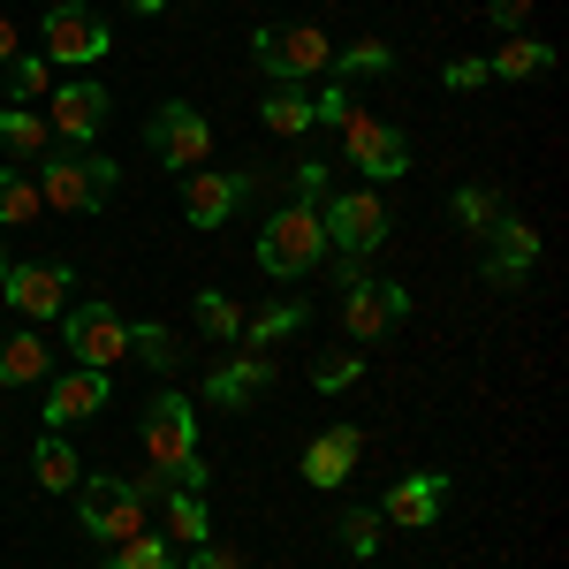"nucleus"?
I'll list each match as a JSON object with an SVG mask.
<instances>
[{"instance_id":"nucleus-2","label":"nucleus","mask_w":569,"mask_h":569,"mask_svg":"<svg viewBox=\"0 0 569 569\" xmlns=\"http://www.w3.org/2000/svg\"><path fill=\"white\" fill-rule=\"evenodd\" d=\"M319 259H327V228H319V206H311V198H289L281 213H266L259 266L273 281H297V273H311Z\"/></svg>"},{"instance_id":"nucleus-21","label":"nucleus","mask_w":569,"mask_h":569,"mask_svg":"<svg viewBox=\"0 0 569 569\" xmlns=\"http://www.w3.org/2000/svg\"><path fill=\"white\" fill-rule=\"evenodd\" d=\"M31 479L46 486V493H77V479H84V463H77V448L61 433H46L39 448H31Z\"/></svg>"},{"instance_id":"nucleus-15","label":"nucleus","mask_w":569,"mask_h":569,"mask_svg":"<svg viewBox=\"0 0 569 569\" xmlns=\"http://www.w3.org/2000/svg\"><path fill=\"white\" fill-rule=\"evenodd\" d=\"M266 388H273V357L266 350H236L206 372V402H213V410H251Z\"/></svg>"},{"instance_id":"nucleus-13","label":"nucleus","mask_w":569,"mask_h":569,"mask_svg":"<svg viewBox=\"0 0 569 569\" xmlns=\"http://www.w3.org/2000/svg\"><path fill=\"white\" fill-rule=\"evenodd\" d=\"M46 99H53L46 130H53V137H69V144H91V137L107 130V107H114V99L91 84V77H69V84H53Z\"/></svg>"},{"instance_id":"nucleus-7","label":"nucleus","mask_w":569,"mask_h":569,"mask_svg":"<svg viewBox=\"0 0 569 569\" xmlns=\"http://www.w3.org/2000/svg\"><path fill=\"white\" fill-rule=\"evenodd\" d=\"M77 525L99 539V547H122V539H137L144 525V501L130 493V479H77Z\"/></svg>"},{"instance_id":"nucleus-26","label":"nucleus","mask_w":569,"mask_h":569,"mask_svg":"<svg viewBox=\"0 0 569 569\" xmlns=\"http://www.w3.org/2000/svg\"><path fill=\"white\" fill-rule=\"evenodd\" d=\"M160 539H176V547H206V539H213V525H206V501H198V493H168V531H160Z\"/></svg>"},{"instance_id":"nucleus-17","label":"nucleus","mask_w":569,"mask_h":569,"mask_svg":"<svg viewBox=\"0 0 569 569\" xmlns=\"http://www.w3.org/2000/svg\"><path fill=\"white\" fill-rule=\"evenodd\" d=\"M243 190H251V176H220V168H190V182H182V220L190 228H220V220L243 206Z\"/></svg>"},{"instance_id":"nucleus-19","label":"nucleus","mask_w":569,"mask_h":569,"mask_svg":"<svg viewBox=\"0 0 569 569\" xmlns=\"http://www.w3.org/2000/svg\"><path fill=\"white\" fill-rule=\"evenodd\" d=\"M357 456H365V433H350V426H327V433L305 448V479L319 486V493H335V486L357 471Z\"/></svg>"},{"instance_id":"nucleus-33","label":"nucleus","mask_w":569,"mask_h":569,"mask_svg":"<svg viewBox=\"0 0 569 569\" xmlns=\"http://www.w3.org/2000/svg\"><path fill=\"white\" fill-rule=\"evenodd\" d=\"M198 327H206L213 342H236V335H243V305L220 297V289H206V297H198Z\"/></svg>"},{"instance_id":"nucleus-30","label":"nucleus","mask_w":569,"mask_h":569,"mask_svg":"<svg viewBox=\"0 0 569 569\" xmlns=\"http://www.w3.org/2000/svg\"><path fill=\"white\" fill-rule=\"evenodd\" d=\"M39 182L16 176V168H0V228H16V220H39Z\"/></svg>"},{"instance_id":"nucleus-24","label":"nucleus","mask_w":569,"mask_h":569,"mask_svg":"<svg viewBox=\"0 0 569 569\" xmlns=\"http://www.w3.org/2000/svg\"><path fill=\"white\" fill-rule=\"evenodd\" d=\"M0 152H16V160H39V152H53L46 114H31V107H0Z\"/></svg>"},{"instance_id":"nucleus-22","label":"nucleus","mask_w":569,"mask_h":569,"mask_svg":"<svg viewBox=\"0 0 569 569\" xmlns=\"http://www.w3.org/2000/svg\"><path fill=\"white\" fill-rule=\"evenodd\" d=\"M555 69V46H539V39H517L501 46V53H486V77H509V84H525V77H547Z\"/></svg>"},{"instance_id":"nucleus-29","label":"nucleus","mask_w":569,"mask_h":569,"mask_svg":"<svg viewBox=\"0 0 569 569\" xmlns=\"http://www.w3.org/2000/svg\"><path fill=\"white\" fill-rule=\"evenodd\" d=\"M448 213H456V228H463V236H486V228L501 220V198H493V190H479V182H463V190L448 198Z\"/></svg>"},{"instance_id":"nucleus-9","label":"nucleus","mask_w":569,"mask_h":569,"mask_svg":"<svg viewBox=\"0 0 569 569\" xmlns=\"http://www.w3.org/2000/svg\"><path fill=\"white\" fill-rule=\"evenodd\" d=\"M144 144L160 152V168H182V176H190V168L213 160V122H206L190 99H168V107L144 122Z\"/></svg>"},{"instance_id":"nucleus-18","label":"nucleus","mask_w":569,"mask_h":569,"mask_svg":"<svg viewBox=\"0 0 569 569\" xmlns=\"http://www.w3.org/2000/svg\"><path fill=\"white\" fill-rule=\"evenodd\" d=\"M107 372H91V365H77V372H61V380H46V426H77V418H99L107 410Z\"/></svg>"},{"instance_id":"nucleus-28","label":"nucleus","mask_w":569,"mask_h":569,"mask_svg":"<svg viewBox=\"0 0 569 569\" xmlns=\"http://www.w3.org/2000/svg\"><path fill=\"white\" fill-rule=\"evenodd\" d=\"M327 69H342V84H350V77H388V69H395V46H380V39L335 46V61H327Z\"/></svg>"},{"instance_id":"nucleus-20","label":"nucleus","mask_w":569,"mask_h":569,"mask_svg":"<svg viewBox=\"0 0 569 569\" xmlns=\"http://www.w3.org/2000/svg\"><path fill=\"white\" fill-rule=\"evenodd\" d=\"M0 380H8V388H39V380H53V350H46L39 335H8V342H0Z\"/></svg>"},{"instance_id":"nucleus-3","label":"nucleus","mask_w":569,"mask_h":569,"mask_svg":"<svg viewBox=\"0 0 569 569\" xmlns=\"http://www.w3.org/2000/svg\"><path fill=\"white\" fill-rule=\"evenodd\" d=\"M39 198L53 213H99L114 198V160L107 152H39Z\"/></svg>"},{"instance_id":"nucleus-41","label":"nucleus","mask_w":569,"mask_h":569,"mask_svg":"<svg viewBox=\"0 0 569 569\" xmlns=\"http://www.w3.org/2000/svg\"><path fill=\"white\" fill-rule=\"evenodd\" d=\"M16 53H23V46H16V23H8V16H0V69H8V61H16Z\"/></svg>"},{"instance_id":"nucleus-23","label":"nucleus","mask_w":569,"mask_h":569,"mask_svg":"<svg viewBox=\"0 0 569 569\" xmlns=\"http://www.w3.org/2000/svg\"><path fill=\"white\" fill-rule=\"evenodd\" d=\"M305 327V305L289 297V305H266V311H251L243 319V335H236V350H273V342H289Z\"/></svg>"},{"instance_id":"nucleus-1","label":"nucleus","mask_w":569,"mask_h":569,"mask_svg":"<svg viewBox=\"0 0 569 569\" xmlns=\"http://www.w3.org/2000/svg\"><path fill=\"white\" fill-rule=\"evenodd\" d=\"M319 228H327V251H342V266H365L388 243L395 213L380 190H327L319 198Z\"/></svg>"},{"instance_id":"nucleus-31","label":"nucleus","mask_w":569,"mask_h":569,"mask_svg":"<svg viewBox=\"0 0 569 569\" xmlns=\"http://www.w3.org/2000/svg\"><path fill=\"white\" fill-rule=\"evenodd\" d=\"M8 91H16V107L46 99V91H53V61H46V53H16V61H8Z\"/></svg>"},{"instance_id":"nucleus-35","label":"nucleus","mask_w":569,"mask_h":569,"mask_svg":"<svg viewBox=\"0 0 569 569\" xmlns=\"http://www.w3.org/2000/svg\"><path fill=\"white\" fill-rule=\"evenodd\" d=\"M365 380V357H319L311 365V388L319 395H342V388H357Z\"/></svg>"},{"instance_id":"nucleus-27","label":"nucleus","mask_w":569,"mask_h":569,"mask_svg":"<svg viewBox=\"0 0 569 569\" xmlns=\"http://www.w3.org/2000/svg\"><path fill=\"white\" fill-rule=\"evenodd\" d=\"M130 357H144L152 372H176L182 365V335L160 327V319H144V327H130Z\"/></svg>"},{"instance_id":"nucleus-8","label":"nucleus","mask_w":569,"mask_h":569,"mask_svg":"<svg viewBox=\"0 0 569 569\" xmlns=\"http://www.w3.org/2000/svg\"><path fill=\"white\" fill-rule=\"evenodd\" d=\"M107 53H114V31L91 16L84 0H53V8H46V61L91 69V61H107Z\"/></svg>"},{"instance_id":"nucleus-38","label":"nucleus","mask_w":569,"mask_h":569,"mask_svg":"<svg viewBox=\"0 0 569 569\" xmlns=\"http://www.w3.org/2000/svg\"><path fill=\"white\" fill-rule=\"evenodd\" d=\"M486 16H493V31H509V39H517V31L531 23V0H486Z\"/></svg>"},{"instance_id":"nucleus-14","label":"nucleus","mask_w":569,"mask_h":569,"mask_svg":"<svg viewBox=\"0 0 569 569\" xmlns=\"http://www.w3.org/2000/svg\"><path fill=\"white\" fill-rule=\"evenodd\" d=\"M69 289H77L69 266H8V281H0V297L23 311V319H61L69 311Z\"/></svg>"},{"instance_id":"nucleus-11","label":"nucleus","mask_w":569,"mask_h":569,"mask_svg":"<svg viewBox=\"0 0 569 569\" xmlns=\"http://www.w3.org/2000/svg\"><path fill=\"white\" fill-rule=\"evenodd\" d=\"M144 456H152V471H176L182 456H198V410H190V395H152V410H144Z\"/></svg>"},{"instance_id":"nucleus-10","label":"nucleus","mask_w":569,"mask_h":569,"mask_svg":"<svg viewBox=\"0 0 569 569\" xmlns=\"http://www.w3.org/2000/svg\"><path fill=\"white\" fill-rule=\"evenodd\" d=\"M342 152H350L357 176H372V182L410 176V144H402V130H395V122H380V114H365V107L342 122Z\"/></svg>"},{"instance_id":"nucleus-12","label":"nucleus","mask_w":569,"mask_h":569,"mask_svg":"<svg viewBox=\"0 0 569 569\" xmlns=\"http://www.w3.org/2000/svg\"><path fill=\"white\" fill-rule=\"evenodd\" d=\"M539 266V228L517 213H501L486 228V281L493 289H525V273Z\"/></svg>"},{"instance_id":"nucleus-16","label":"nucleus","mask_w":569,"mask_h":569,"mask_svg":"<svg viewBox=\"0 0 569 569\" xmlns=\"http://www.w3.org/2000/svg\"><path fill=\"white\" fill-rule=\"evenodd\" d=\"M448 509V471H410V479L388 486V501H380V525L395 531H426Z\"/></svg>"},{"instance_id":"nucleus-39","label":"nucleus","mask_w":569,"mask_h":569,"mask_svg":"<svg viewBox=\"0 0 569 569\" xmlns=\"http://www.w3.org/2000/svg\"><path fill=\"white\" fill-rule=\"evenodd\" d=\"M190 569H251V562H243L236 547H213V539H206V547H190Z\"/></svg>"},{"instance_id":"nucleus-25","label":"nucleus","mask_w":569,"mask_h":569,"mask_svg":"<svg viewBox=\"0 0 569 569\" xmlns=\"http://www.w3.org/2000/svg\"><path fill=\"white\" fill-rule=\"evenodd\" d=\"M259 122H266L273 137H305V130H311V91L273 84V91H266V107H259Z\"/></svg>"},{"instance_id":"nucleus-43","label":"nucleus","mask_w":569,"mask_h":569,"mask_svg":"<svg viewBox=\"0 0 569 569\" xmlns=\"http://www.w3.org/2000/svg\"><path fill=\"white\" fill-rule=\"evenodd\" d=\"M0 281H8V259H0Z\"/></svg>"},{"instance_id":"nucleus-4","label":"nucleus","mask_w":569,"mask_h":569,"mask_svg":"<svg viewBox=\"0 0 569 569\" xmlns=\"http://www.w3.org/2000/svg\"><path fill=\"white\" fill-rule=\"evenodd\" d=\"M251 61H259L273 84H305L335 61V39L319 23H259L251 31Z\"/></svg>"},{"instance_id":"nucleus-32","label":"nucleus","mask_w":569,"mask_h":569,"mask_svg":"<svg viewBox=\"0 0 569 569\" xmlns=\"http://www.w3.org/2000/svg\"><path fill=\"white\" fill-rule=\"evenodd\" d=\"M335 531H342V555L372 562V555H380V531H388V525H380V509H342V525H335Z\"/></svg>"},{"instance_id":"nucleus-40","label":"nucleus","mask_w":569,"mask_h":569,"mask_svg":"<svg viewBox=\"0 0 569 569\" xmlns=\"http://www.w3.org/2000/svg\"><path fill=\"white\" fill-rule=\"evenodd\" d=\"M297 198H311V206L327 198V160H297Z\"/></svg>"},{"instance_id":"nucleus-42","label":"nucleus","mask_w":569,"mask_h":569,"mask_svg":"<svg viewBox=\"0 0 569 569\" xmlns=\"http://www.w3.org/2000/svg\"><path fill=\"white\" fill-rule=\"evenodd\" d=\"M130 8H137V16H160V8H168V0H130Z\"/></svg>"},{"instance_id":"nucleus-34","label":"nucleus","mask_w":569,"mask_h":569,"mask_svg":"<svg viewBox=\"0 0 569 569\" xmlns=\"http://www.w3.org/2000/svg\"><path fill=\"white\" fill-rule=\"evenodd\" d=\"M114 569H182V562L168 555V539H160V531H137V539L114 547Z\"/></svg>"},{"instance_id":"nucleus-6","label":"nucleus","mask_w":569,"mask_h":569,"mask_svg":"<svg viewBox=\"0 0 569 569\" xmlns=\"http://www.w3.org/2000/svg\"><path fill=\"white\" fill-rule=\"evenodd\" d=\"M61 335H69V357H77V365H91V372H114V365L130 357V319L107 305V297L69 305V311H61Z\"/></svg>"},{"instance_id":"nucleus-36","label":"nucleus","mask_w":569,"mask_h":569,"mask_svg":"<svg viewBox=\"0 0 569 569\" xmlns=\"http://www.w3.org/2000/svg\"><path fill=\"white\" fill-rule=\"evenodd\" d=\"M357 114V99H350V84H327L319 99H311V122H327V130H342Z\"/></svg>"},{"instance_id":"nucleus-5","label":"nucleus","mask_w":569,"mask_h":569,"mask_svg":"<svg viewBox=\"0 0 569 569\" xmlns=\"http://www.w3.org/2000/svg\"><path fill=\"white\" fill-rule=\"evenodd\" d=\"M402 319H410V289L402 281H372V273L342 266V335L350 342H388Z\"/></svg>"},{"instance_id":"nucleus-37","label":"nucleus","mask_w":569,"mask_h":569,"mask_svg":"<svg viewBox=\"0 0 569 569\" xmlns=\"http://www.w3.org/2000/svg\"><path fill=\"white\" fill-rule=\"evenodd\" d=\"M440 84H448V91H479V84H486V61H479V53L448 61V69H440Z\"/></svg>"}]
</instances>
